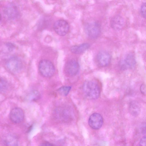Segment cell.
<instances>
[{
    "instance_id": "obj_2",
    "label": "cell",
    "mask_w": 146,
    "mask_h": 146,
    "mask_svg": "<svg viewBox=\"0 0 146 146\" xmlns=\"http://www.w3.org/2000/svg\"><path fill=\"white\" fill-rule=\"evenodd\" d=\"M38 69L40 73L44 76L50 77L55 72L54 66L52 63L47 60H42L39 64Z\"/></svg>"
},
{
    "instance_id": "obj_11",
    "label": "cell",
    "mask_w": 146,
    "mask_h": 146,
    "mask_svg": "<svg viewBox=\"0 0 146 146\" xmlns=\"http://www.w3.org/2000/svg\"><path fill=\"white\" fill-rule=\"evenodd\" d=\"M111 27L115 30H119L122 29L125 25V21L121 16L117 15L113 17L110 21Z\"/></svg>"
},
{
    "instance_id": "obj_12",
    "label": "cell",
    "mask_w": 146,
    "mask_h": 146,
    "mask_svg": "<svg viewBox=\"0 0 146 146\" xmlns=\"http://www.w3.org/2000/svg\"><path fill=\"white\" fill-rule=\"evenodd\" d=\"M3 12L6 16L10 19H14L18 15V11L17 8L13 4L7 5L3 9Z\"/></svg>"
},
{
    "instance_id": "obj_9",
    "label": "cell",
    "mask_w": 146,
    "mask_h": 146,
    "mask_svg": "<svg viewBox=\"0 0 146 146\" xmlns=\"http://www.w3.org/2000/svg\"><path fill=\"white\" fill-rule=\"evenodd\" d=\"M111 60V56L107 52L101 51L98 54L96 61L98 65L101 67H105L108 66Z\"/></svg>"
},
{
    "instance_id": "obj_6",
    "label": "cell",
    "mask_w": 146,
    "mask_h": 146,
    "mask_svg": "<svg viewBox=\"0 0 146 146\" xmlns=\"http://www.w3.org/2000/svg\"><path fill=\"white\" fill-rule=\"evenodd\" d=\"M79 68L78 62L75 60H71L66 64L64 68L65 72L68 76H74L78 73Z\"/></svg>"
},
{
    "instance_id": "obj_18",
    "label": "cell",
    "mask_w": 146,
    "mask_h": 146,
    "mask_svg": "<svg viewBox=\"0 0 146 146\" xmlns=\"http://www.w3.org/2000/svg\"><path fill=\"white\" fill-rule=\"evenodd\" d=\"M5 46L7 49V51L9 52H12L15 49V46L11 43L7 42L5 44Z\"/></svg>"
},
{
    "instance_id": "obj_3",
    "label": "cell",
    "mask_w": 146,
    "mask_h": 146,
    "mask_svg": "<svg viewBox=\"0 0 146 146\" xmlns=\"http://www.w3.org/2000/svg\"><path fill=\"white\" fill-rule=\"evenodd\" d=\"M5 66L8 70L14 73L21 72L23 68V63L21 60L15 56L12 57L8 59Z\"/></svg>"
},
{
    "instance_id": "obj_21",
    "label": "cell",
    "mask_w": 146,
    "mask_h": 146,
    "mask_svg": "<svg viewBox=\"0 0 146 146\" xmlns=\"http://www.w3.org/2000/svg\"><path fill=\"white\" fill-rule=\"evenodd\" d=\"M140 91L143 94H146V87L144 84L142 85L140 87Z\"/></svg>"
},
{
    "instance_id": "obj_10",
    "label": "cell",
    "mask_w": 146,
    "mask_h": 146,
    "mask_svg": "<svg viewBox=\"0 0 146 146\" xmlns=\"http://www.w3.org/2000/svg\"><path fill=\"white\" fill-rule=\"evenodd\" d=\"M24 114L23 110L16 108L11 110L9 114V118L13 123H16L21 122L24 119Z\"/></svg>"
},
{
    "instance_id": "obj_20",
    "label": "cell",
    "mask_w": 146,
    "mask_h": 146,
    "mask_svg": "<svg viewBox=\"0 0 146 146\" xmlns=\"http://www.w3.org/2000/svg\"><path fill=\"white\" fill-rule=\"evenodd\" d=\"M139 146H146V136L142 137L139 143Z\"/></svg>"
},
{
    "instance_id": "obj_22",
    "label": "cell",
    "mask_w": 146,
    "mask_h": 146,
    "mask_svg": "<svg viewBox=\"0 0 146 146\" xmlns=\"http://www.w3.org/2000/svg\"><path fill=\"white\" fill-rule=\"evenodd\" d=\"M39 146H53V145L50 143L45 142L41 143Z\"/></svg>"
},
{
    "instance_id": "obj_14",
    "label": "cell",
    "mask_w": 146,
    "mask_h": 146,
    "mask_svg": "<svg viewBox=\"0 0 146 146\" xmlns=\"http://www.w3.org/2000/svg\"><path fill=\"white\" fill-rule=\"evenodd\" d=\"M129 111L131 114L134 115H138L140 111V107L137 102H131L129 104Z\"/></svg>"
},
{
    "instance_id": "obj_15",
    "label": "cell",
    "mask_w": 146,
    "mask_h": 146,
    "mask_svg": "<svg viewBox=\"0 0 146 146\" xmlns=\"http://www.w3.org/2000/svg\"><path fill=\"white\" fill-rule=\"evenodd\" d=\"M6 146H17L18 141L15 137L12 136H9L5 141Z\"/></svg>"
},
{
    "instance_id": "obj_1",
    "label": "cell",
    "mask_w": 146,
    "mask_h": 146,
    "mask_svg": "<svg viewBox=\"0 0 146 146\" xmlns=\"http://www.w3.org/2000/svg\"><path fill=\"white\" fill-rule=\"evenodd\" d=\"M83 90L86 96L91 99L98 98L100 92V88L98 84L94 80L85 82L83 86Z\"/></svg>"
},
{
    "instance_id": "obj_17",
    "label": "cell",
    "mask_w": 146,
    "mask_h": 146,
    "mask_svg": "<svg viewBox=\"0 0 146 146\" xmlns=\"http://www.w3.org/2000/svg\"><path fill=\"white\" fill-rule=\"evenodd\" d=\"M8 85L7 82L3 79H1L0 90L1 92H4L6 91L8 88Z\"/></svg>"
},
{
    "instance_id": "obj_13",
    "label": "cell",
    "mask_w": 146,
    "mask_h": 146,
    "mask_svg": "<svg viewBox=\"0 0 146 146\" xmlns=\"http://www.w3.org/2000/svg\"><path fill=\"white\" fill-rule=\"evenodd\" d=\"M90 46V45L88 43H84L72 46L71 48L70 51L73 53L80 54L85 51Z\"/></svg>"
},
{
    "instance_id": "obj_5",
    "label": "cell",
    "mask_w": 146,
    "mask_h": 146,
    "mask_svg": "<svg viewBox=\"0 0 146 146\" xmlns=\"http://www.w3.org/2000/svg\"><path fill=\"white\" fill-rule=\"evenodd\" d=\"M86 33L90 38H94L98 36L100 32V27L99 24L96 22H92L86 26Z\"/></svg>"
},
{
    "instance_id": "obj_16",
    "label": "cell",
    "mask_w": 146,
    "mask_h": 146,
    "mask_svg": "<svg viewBox=\"0 0 146 146\" xmlns=\"http://www.w3.org/2000/svg\"><path fill=\"white\" fill-rule=\"evenodd\" d=\"M71 88L70 86H63L59 88L57 91L60 94L66 96L68 94Z\"/></svg>"
},
{
    "instance_id": "obj_8",
    "label": "cell",
    "mask_w": 146,
    "mask_h": 146,
    "mask_svg": "<svg viewBox=\"0 0 146 146\" xmlns=\"http://www.w3.org/2000/svg\"><path fill=\"white\" fill-rule=\"evenodd\" d=\"M135 60L134 56L131 53L126 54L121 60L120 66L123 70L133 68L135 64Z\"/></svg>"
},
{
    "instance_id": "obj_7",
    "label": "cell",
    "mask_w": 146,
    "mask_h": 146,
    "mask_svg": "<svg viewBox=\"0 0 146 146\" xmlns=\"http://www.w3.org/2000/svg\"><path fill=\"white\" fill-rule=\"evenodd\" d=\"M88 124L90 127L94 129H98L102 126L103 120L101 115L98 113H94L90 117Z\"/></svg>"
},
{
    "instance_id": "obj_4",
    "label": "cell",
    "mask_w": 146,
    "mask_h": 146,
    "mask_svg": "<svg viewBox=\"0 0 146 146\" xmlns=\"http://www.w3.org/2000/svg\"><path fill=\"white\" fill-rule=\"evenodd\" d=\"M53 28L56 33L60 36H64L68 32L69 26L68 22L63 20L55 21L53 25Z\"/></svg>"
},
{
    "instance_id": "obj_19",
    "label": "cell",
    "mask_w": 146,
    "mask_h": 146,
    "mask_svg": "<svg viewBox=\"0 0 146 146\" xmlns=\"http://www.w3.org/2000/svg\"><path fill=\"white\" fill-rule=\"evenodd\" d=\"M140 12L142 16L146 19V3H143L141 5Z\"/></svg>"
}]
</instances>
